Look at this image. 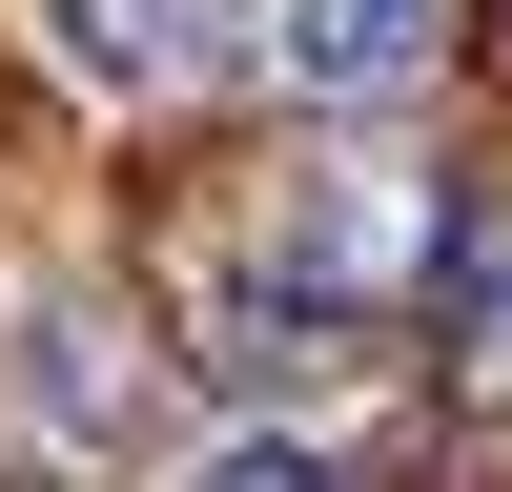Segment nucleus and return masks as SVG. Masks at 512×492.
<instances>
[{"label":"nucleus","instance_id":"1","mask_svg":"<svg viewBox=\"0 0 512 492\" xmlns=\"http://www.w3.org/2000/svg\"><path fill=\"white\" fill-rule=\"evenodd\" d=\"M246 41H267L308 103H390V82H431L451 0H246Z\"/></svg>","mask_w":512,"mask_h":492},{"label":"nucleus","instance_id":"2","mask_svg":"<svg viewBox=\"0 0 512 492\" xmlns=\"http://www.w3.org/2000/svg\"><path fill=\"white\" fill-rule=\"evenodd\" d=\"M41 41H62V82H103V103H185L246 41V0H41Z\"/></svg>","mask_w":512,"mask_h":492},{"label":"nucleus","instance_id":"3","mask_svg":"<svg viewBox=\"0 0 512 492\" xmlns=\"http://www.w3.org/2000/svg\"><path fill=\"white\" fill-rule=\"evenodd\" d=\"M205 492H349L308 431H246V451H205Z\"/></svg>","mask_w":512,"mask_h":492},{"label":"nucleus","instance_id":"4","mask_svg":"<svg viewBox=\"0 0 512 492\" xmlns=\"http://www.w3.org/2000/svg\"><path fill=\"white\" fill-rule=\"evenodd\" d=\"M472 349H492V369H512V226H492V246H472Z\"/></svg>","mask_w":512,"mask_h":492}]
</instances>
